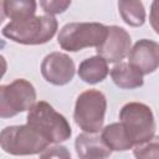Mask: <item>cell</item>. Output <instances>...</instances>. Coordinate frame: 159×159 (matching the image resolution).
<instances>
[{"instance_id": "1", "label": "cell", "mask_w": 159, "mask_h": 159, "mask_svg": "<svg viewBox=\"0 0 159 159\" xmlns=\"http://www.w3.org/2000/svg\"><path fill=\"white\" fill-rule=\"evenodd\" d=\"M57 20L51 15H35L22 20H15L6 24L2 35L22 45H42L48 42L57 31Z\"/></svg>"}, {"instance_id": "14", "label": "cell", "mask_w": 159, "mask_h": 159, "mask_svg": "<svg viewBox=\"0 0 159 159\" xmlns=\"http://www.w3.org/2000/svg\"><path fill=\"white\" fill-rule=\"evenodd\" d=\"M104 143L114 152H125L134 147L130 137L120 122L106 125L101 133Z\"/></svg>"}, {"instance_id": "3", "label": "cell", "mask_w": 159, "mask_h": 159, "mask_svg": "<svg viewBox=\"0 0 159 159\" xmlns=\"http://www.w3.org/2000/svg\"><path fill=\"white\" fill-rule=\"evenodd\" d=\"M108 34V26L99 22H70L66 24L57 36L62 50L77 52L86 47H98Z\"/></svg>"}, {"instance_id": "8", "label": "cell", "mask_w": 159, "mask_h": 159, "mask_svg": "<svg viewBox=\"0 0 159 159\" xmlns=\"http://www.w3.org/2000/svg\"><path fill=\"white\" fill-rule=\"evenodd\" d=\"M75 71L73 60L63 52H51L41 63L42 77L55 86H63L71 82L75 76Z\"/></svg>"}, {"instance_id": "10", "label": "cell", "mask_w": 159, "mask_h": 159, "mask_svg": "<svg viewBox=\"0 0 159 159\" xmlns=\"http://www.w3.org/2000/svg\"><path fill=\"white\" fill-rule=\"evenodd\" d=\"M129 63L138 68L143 75H149L159 67V43L152 40H139L132 47Z\"/></svg>"}, {"instance_id": "15", "label": "cell", "mask_w": 159, "mask_h": 159, "mask_svg": "<svg viewBox=\"0 0 159 159\" xmlns=\"http://www.w3.org/2000/svg\"><path fill=\"white\" fill-rule=\"evenodd\" d=\"M2 12L11 21L35 16L36 1L34 0H5L1 2Z\"/></svg>"}, {"instance_id": "12", "label": "cell", "mask_w": 159, "mask_h": 159, "mask_svg": "<svg viewBox=\"0 0 159 159\" xmlns=\"http://www.w3.org/2000/svg\"><path fill=\"white\" fill-rule=\"evenodd\" d=\"M114 84L123 89H134L143 86V73L129 62H119L111 70Z\"/></svg>"}, {"instance_id": "2", "label": "cell", "mask_w": 159, "mask_h": 159, "mask_svg": "<svg viewBox=\"0 0 159 159\" xmlns=\"http://www.w3.org/2000/svg\"><path fill=\"white\" fill-rule=\"evenodd\" d=\"M26 120V124L36 129L50 143L57 144L65 142L70 139L72 134L68 120L45 101L36 102V104L29 111Z\"/></svg>"}, {"instance_id": "11", "label": "cell", "mask_w": 159, "mask_h": 159, "mask_svg": "<svg viewBox=\"0 0 159 159\" xmlns=\"http://www.w3.org/2000/svg\"><path fill=\"white\" fill-rule=\"evenodd\" d=\"M76 153L80 159H107L112 150L98 133H82L75 140Z\"/></svg>"}, {"instance_id": "18", "label": "cell", "mask_w": 159, "mask_h": 159, "mask_svg": "<svg viewBox=\"0 0 159 159\" xmlns=\"http://www.w3.org/2000/svg\"><path fill=\"white\" fill-rule=\"evenodd\" d=\"M70 5H71L70 0H42L40 1V6L43 9L46 15H51V16L65 12Z\"/></svg>"}, {"instance_id": "4", "label": "cell", "mask_w": 159, "mask_h": 159, "mask_svg": "<svg viewBox=\"0 0 159 159\" xmlns=\"http://www.w3.org/2000/svg\"><path fill=\"white\" fill-rule=\"evenodd\" d=\"M50 142L29 124L9 125L0 133V145L11 155H34L42 153Z\"/></svg>"}, {"instance_id": "9", "label": "cell", "mask_w": 159, "mask_h": 159, "mask_svg": "<svg viewBox=\"0 0 159 159\" xmlns=\"http://www.w3.org/2000/svg\"><path fill=\"white\" fill-rule=\"evenodd\" d=\"M130 36L120 26H108V34L101 46L97 47V55L103 57L107 62H122V60L130 52Z\"/></svg>"}, {"instance_id": "13", "label": "cell", "mask_w": 159, "mask_h": 159, "mask_svg": "<svg viewBox=\"0 0 159 159\" xmlns=\"http://www.w3.org/2000/svg\"><path fill=\"white\" fill-rule=\"evenodd\" d=\"M108 62L98 55L83 60L78 66V77L89 84L102 82L108 76Z\"/></svg>"}, {"instance_id": "19", "label": "cell", "mask_w": 159, "mask_h": 159, "mask_svg": "<svg viewBox=\"0 0 159 159\" xmlns=\"http://www.w3.org/2000/svg\"><path fill=\"white\" fill-rule=\"evenodd\" d=\"M39 159H72L70 150L61 144H55L52 147H47L41 154Z\"/></svg>"}, {"instance_id": "20", "label": "cell", "mask_w": 159, "mask_h": 159, "mask_svg": "<svg viewBox=\"0 0 159 159\" xmlns=\"http://www.w3.org/2000/svg\"><path fill=\"white\" fill-rule=\"evenodd\" d=\"M149 21H150L153 30L159 35V0H155L152 2Z\"/></svg>"}, {"instance_id": "6", "label": "cell", "mask_w": 159, "mask_h": 159, "mask_svg": "<svg viewBox=\"0 0 159 159\" xmlns=\"http://www.w3.org/2000/svg\"><path fill=\"white\" fill-rule=\"evenodd\" d=\"M119 122L125 128L132 142L142 143L154 135L155 120L149 106L140 102L125 103L119 112Z\"/></svg>"}, {"instance_id": "16", "label": "cell", "mask_w": 159, "mask_h": 159, "mask_svg": "<svg viewBox=\"0 0 159 159\" xmlns=\"http://www.w3.org/2000/svg\"><path fill=\"white\" fill-rule=\"evenodd\" d=\"M118 10L123 21L133 27H139L145 22V9L142 1L129 0L119 1Z\"/></svg>"}, {"instance_id": "17", "label": "cell", "mask_w": 159, "mask_h": 159, "mask_svg": "<svg viewBox=\"0 0 159 159\" xmlns=\"http://www.w3.org/2000/svg\"><path fill=\"white\" fill-rule=\"evenodd\" d=\"M135 159H159V135L138 143L133 147Z\"/></svg>"}, {"instance_id": "5", "label": "cell", "mask_w": 159, "mask_h": 159, "mask_svg": "<svg viewBox=\"0 0 159 159\" xmlns=\"http://www.w3.org/2000/svg\"><path fill=\"white\" fill-rule=\"evenodd\" d=\"M106 109V96L98 89H87L76 99L73 119L83 132L97 133L103 127Z\"/></svg>"}, {"instance_id": "7", "label": "cell", "mask_w": 159, "mask_h": 159, "mask_svg": "<svg viewBox=\"0 0 159 159\" xmlns=\"http://www.w3.org/2000/svg\"><path fill=\"white\" fill-rule=\"evenodd\" d=\"M36 104V91L32 83L17 78L9 84L0 86V117L10 118L30 111Z\"/></svg>"}]
</instances>
